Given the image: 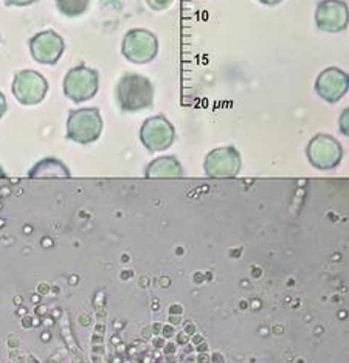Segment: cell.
<instances>
[{"mask_svg":"<svg viewBox=\"0 0 349 363\" xmlns=\"http://www.w3.org/2000/svg\"><path fill=\"white\" fill-rule=\"evenodd\" d=\"M115 98L123 112L145 111L154 103V86L143 75L124 73L116 84Z\"/></svg>","mask_w":349,"mask_h":363,"instance_id":"cell-1","label":"cell"},{"mask_svg":"<svg viewBox=\"0 0 349 363\" xmlns=\"http://www.w3.org/2000/svg\"><path fill=\"white\" fill-rule=\"evenodd\" d=\"M121 53L132 64H148L159 53V40L149 30H129L123 38Z\"/></svg>","mask_w":349,"mask_h":363,"instance_id":"cell-2","label":"cell"},{"mask_svg":"<svg viewBox=\"0 0 349 363\" xmlns=\"http://www.w3.org/2000/svg\"><path fill=\"white\" fill-rule=\"evenodd\" d=\"M99 75L98 72L87 67V65H78L67 72L62 82L64 95L74 103H82L98 94Z\"/></svg>","mask_w":349,"mask_h":363,"instance_id":"cell-3","label":"cell"},{"mask_svg":"<svg viewBox=\"0 0 349 363\" xmlns=\"http://www.w3.org/2000/svg\"><path fill=\"white\" fill-rule=\"evenodd\" d=\"M103 120L96 107L72 111L67 121V135L78 143H90L101 134Z\"/></svg>","mask_w":349,"mask_h":363,"instance_id":"cell-4","label":"cell"},{"mask_svg":"<svg viewBox=\"0 0 349 363\" xmlns=\"http://www.w3.org/2000/svg\"><path fill=\"white\" fill-rule=\"evenodd\" d=\"M13 95L23 106H35L44 101L48 92V82L35 70H22L13 79Z\"/></svg>","mask_w":349,"mask_h":363,"instance_id":"cell-5","label":"cell"},{"mask_svg":"<svg viewBox=\"0 0 349 363\" xmlns=\"http://www.w3.org/2000/svg\"><path fill=\"white\" fill-rule=\"evenodd\" d=\"M349 11L345 0H321L315 10V23L318 30L340 33L348 28Z\"/></svg>","mask_w":349,"mask_h":363,"instance_id":"cell-6","label":"cell"},{"mask_svg":"<svg viewBox=\"0 0 349 363\" xmlns=\"http://www.w3.org/2000/svg\"><path fill=\"white\" fill-rule=\"evenodd\" d=\"M64 50H65L64 39L53 30L38 33V35H35L30 39L31 56L35 57L39 64H45V65L57 64V61H60L61 56L64 55Z\"/></svg>","mask_w":349,"mask_h":363,"instance_id":"cell-7","label":"cell"},{"mask_svg":"<svg viewBox=\"0 0 349 363\" xmlns=\"http://www.w3.org/2000/svg\"><path fill=\"white\" fill-rule=\"evenodd\" d=\"M349 78L343 70L337 67H329L323 70L317 81H315V90L323 100L328 103H337L348 94Z\"/></svg>","mask_w":349,"mask_h":363,"instance_id":"cell-8","label":"cell"},{"mask_svg":"<svg viewBox=\"0 0 349 363\" xmlns=\"http://www.w3.org/2000/svg\"><path fill=\"white\" fill-rule=\"evenodd\" d=\"M141 142L151 151L166 150L174 140V128L162 115L148 118L140 130Z\"/></svg>","mask_w":349,"mask_h":363,"instance_id":"cell-9","label":"cell"},{"mask_svg":"<svg viewBox=\"0 0 349 363\" xmlns=\"http://www.w3.org/2000/svg\"><path fill=\"white\" fill-rule=\"evenodd\" d=\"M311 162L318 168H332L342 157V150L329 135H317L309 145Z\"/></svg>","mask_w":349,"mask_h":363,"instance_id":"cell-10","label":"cell"},{"mask_svg":"<svg viewBox=\"0 0 349 363\" xmlns=\"http://www.w3.org/2000/svg\"><path fill=\"white\" fill-rule=\"evenodd\" d=\"M239 168V155L231 147H223L209 155L206 171L213 176H233Z\"/></svg>","mask_w":349,"mask_h":363,"instance_id":"cell-11","label":"cell"},{"mask_svg":"<svg viewBox=\"0 0 349 363\" xmlns=\"http://www.w3.org/2000/svg\"><path fill=\"white\" fill-rule=\"evenodd\" d=\"M57 11L67 18H78L89 10L90 0H55Z\"/></svg>","mask_w":349,"mask_h":363,"instance_id":"cell-12","label":"cell"},{"mask_svg":"<svg viewBox=\"0 0 349 363\" xmlns=\"http://www.w3.org/2000/svg\"><path fill=\"white\" fill-rule=\"evenodd\" d=\"M151 172H148V174L151 176H174V174H179V164L174 162V159H159L157 160L151 169Z\"/></svg>","mask_w":349,"mask_h":363,"instance_id":"cell-13","label":"cell"},{"mask_svg":"<svg viewBox=\"0 0 349 363\" xmlns=\"http://www.w3.org/2000/svg\"><path fill=\"white\" fill-rule=\"evenodd\" d=\"M146 4L154 11H165L174 4V0H146Z\"/></svg>","mask_w":349,"mask_h":363,"instance_id":"cell-14","label":"cell"},{"mask_svg":"<svg viewBox=\"0 0 349 363\" xmlns=\"http://www.w3.org/2000/svg\"><path fill=\"white\" fill-rule=\"evenodd\" d=\"M6 5H11V6H28L31 4L38 2V0H5Z\"/></svg>","mask_w":349,"mask_h":363,"instance_id":"cell-15","label":"cell"},{"mask_svg":"<svg viewBox=\"0 0 349 363\" xmlns=\"http://www.w3.org/2000/svg\"><path fill=\"white\" fill-rule=\"evenodd\" d=\"M5 111H6V100H5V96H4V94L0 92V118L4 117V113H5Z\"/></svg>","mask_w":349,"mask_h":363,"instance_id":"cell-16","label":"cell"},{"mask_svg":"<svg viewBox=\"0 0 349 363\" xmlns=\"http://www.w3.org/2000/svg\"><path fill=\"white\" fill-rule=\"evenodd\" d=\"M257 2H261V4H264V5H269V6H273V5L281 4L282 0H257Z\"/></svg>","mask_w":349,"mask_h":363,"instance_id":"cell-17","label":"cell"}]
</instances>
